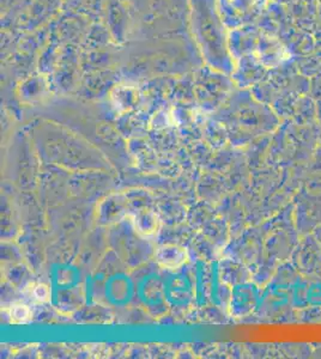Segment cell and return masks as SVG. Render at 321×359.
Segmentation results:
<instances>
[{
    "label": "cell",
    "instance_id": "3",
    "mask_svg": "<svg viewBox=\"0 0 321 359\" xmlns=\"http://www.w3.org/2000/svg\"><path fill=\"white\" fill-rule=\"evenodd\" d=\"M8 318L11 323L15 325H23L30 321L32 318V309L29 306L22 302H15L8 306Z\"/></svg>",
    "mask_w": 321,
    "mask_h": 359
},
{
    "label": "cell",
    "instance_id": "4",
    "mask_svg": "<svg viewBox=\"0 0 321 359\" xmlns=\"http://www.w3.org/2000/svg\"><path fill=\"white\" fill-rule=\"evenodd\" d=\"M25 294L29 301L37 304L47 303L51 299V290L45 284H30L25 287Z\"/></svg>",
    "mask_w": 321,
    "mask_h": 359
},
{
    "label": "cell",
    "instance_id": "2",
    "mask_svg": "<svg viewBox=\"0 0 321 359\" xmlns=\"http://www.w3.org/2000/svg\"><path fill=\"white\" fill-rule=\"evenodd\" d=\"M132 222L136 230L144 236H152L159 230V217L147 208L139 210L138 212L134 213L132 216Z\"/></svg>",
    "mask_w": 321,
    "mask_h": 359
},
{
    "label": "cell",
    "instance_id": "1",
    "mask_svg": "<svg viewBox=\"0 0 321 359\" xmlns=\"http://www.w3.org/2000/svg\"><path fill=\"white\" fill-rule=\"evenodd\" d=\"M156 260L164 269H178L188 260V252L179 245H163L156 253Z\"/></svg>",
    "mask_w": 321,
    "mask_h": 359
}]
</instances>
